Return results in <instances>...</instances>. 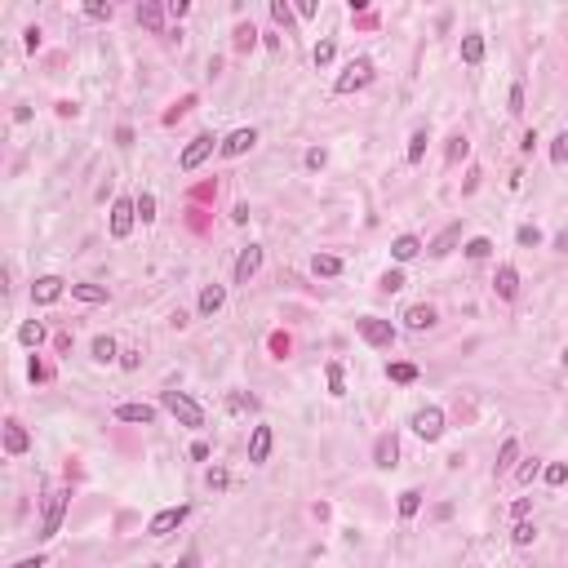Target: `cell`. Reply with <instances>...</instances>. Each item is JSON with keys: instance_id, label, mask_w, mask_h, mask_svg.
<instances>
[{"instance_id": "obj_35", "label": "cell", "mask_w": 568, "mask_h": 568, "mask_svg": "<svg viewBox=\"0 0 568 568\" xmlns=\"http://www.w3.org/2000/svg\"><path fill=\"white\" fill-rule=\"evenodd\" d=\"M311 58H316V67H329L333 58H337V45H333V40H320L316 49H311Z\"/></svg>"}, {"instance_id": "obj_28", "label": "cell", "mask_w": 568, "mask_h": 568, "mask_svg": "<svg viewBox=\"0 0 568 568\" xmlns=\"http://www.w3.org/2000/svg\"><path fill=\"white\" fill-rule=\"evenodd\" d=\"M489 253H493V240H489V236H475V240H466V258H470V262H484Z\"/></svg>"}, {"instance_id": "obj_9", "label": "cell", "mask_w": 568, "mask_h": 568, "mask_svg": "<svg viewBox=\"0 0 568 568\" xmlns=\"http://www.w3.org/2000/svg\"><path fill=\"white\" fill-rule=\"evenodd\" d=\"M191 515V506H164L160 515H151V524H147V533L151 537H169L174 528H183V519Z\"/></svg>"}, {"instance_id": "obj_21", "label": "cell", "mask_w": 568, "mask_h": 568, "mask_svg": "<svg viewBox=\"0 0 568 568\" xmlns=\"http://www.w3.org/2000/svg\"><path fill=\"white\" fill-rule=\"evenodd\" d=\"M462 63H466V67H479V63H484V36H475V31L462 36Z\"/></svg>"}, {"instance_id": "obj_8", "label": "cell", "mask_w": 568, "mask_h": 568, "mask_svg": "<svg viewBox=\"0 0 568 568\" xmlns=\"http://www.w3.org/2000/svg\"><path fill=\"white\" fill-rule=\"evenodd\" d=\"M67 289H71V284L63 280V275H40V280L31 284V302H36V307H54Z\"/></svg>"}, {"instance_id": "obj_47", "label": "cell", "mask_w": 568, "mask_h": 568, "mask_svg": "<svg viewBox=\"0 0 568 568\" xmlns=\"http://www.w3.org/2000/svg\"><path fill=\"white\" fill-rule=\"evenodd\" d=\"M324 160H329V151H324V147H311L307 151V169H324Z\"/></svg>"}, {"instance_id": "obj_58", "label": "cell", "mask_w": 568, "mask_h": 568, "mask_svg": "<svg viewBox=\"0 0 568 568\" xmlns=\"http://www.w3.org/2000/svg\"><path fill=\"white\" fill-rule=\"evenodd\" d=\"M54 112H58V116H63V120H67V116H76V112H80V107H76V102H58V107H54Z\"/></svg>"}, {"instance_id": "obj_30", "label": "cell", "mask_w": 568, "mask_h": 568, "mask_svg": "<svg viewBox=\"0 0 568 568\" xmlns=\"http://www.w3.org/2000/svg\"><path fill=\"white\" fill-rule=\"evenodd\" d=\"M427 129H417L413 138H408V164H422V155H427Z\"/></svg>"}, {"instance_id": "obj_56", "label": "cell", "mask_w": 568, "mask_h": 568, "mask_svg": "<svg viewBox=\"0 0 568 568\" xmlns=\"http://www.w3.org/2000/svg\"><path fill=\"white\" fill-rule=\"evenodd\" d=\"M178 568H200V555H196V551H187L183 560H178Z\"/></svg>"}, {"instance_id": "obj_54", "label": "cell", "mask_w": 568, "mask_h": 568, "mask_svg": "<svg viewBox=\"0 0 568 568\" xmlns=\"http://www.w3.org/2000/svg\"><path fill=\"white\" fill-rule=\"evenodd\" d=\"M120 369L134 373V369H138V351H120Z\"/></svg>"}, {"instance_id": "obj_10", "label": "cell", "mask_w": 568, "mask_h": 568, "mask_svg": "<svg viewBox=\"0 0 568 568\" xmlns=\"http://www.w3.org/2000/svg\"><path fill=\"white\" fill-rule=\"evenodd\" d=\"M253 142H258V129H236V134H227L222 138V151L227 160H236V155H245V151H253Z\"/></svg>"}, {"instance_id": "obj_5", "label": "cell", "mask_w": 568, "mask_h": 568, "mask_svg": "<svg viewBox=\"0 0 568 568\" xmlns=\"http://www.w3.org/2000/svg\"><path fill=\"white\" fill-rule=\"evenodd\" d=\"M213 147H222V142H217L213 134H196V138H191L187 147H183V155H178V169H183V174H191V169H200V164H204V160L213 155Z\"/></svg>"}, {"instance_id": "obj_23", "label": "cell", "mask_w": 568, "mask_h": 568, "mask_svg": "<svg viewBox=\"0 0 568 568\" xmlns=\"http://www.w3.org/2000/svg\"><path fill=\"white\" fill-rule=\"evenodd\" d=\"M71 298L89 302V307H98V302H107V289H102V284H71Z\"/></svg>"}, {"instance_id": "obj_13", "label": "cell", "mask_w": 568, "mask_h": 568, "mask_svg": "<svg viewBox=\"0 0 568 568\" xmlns=\"http://www.w3.org/2000/svg\"><path fill=\"white\" fill-rule=\"evenodd\" d=\"M267 457H271V427H253V435H249V462L262 466Z\"/></svg>"}, {"instance_id": "obj_32", "label": "cell", "mask_w": 568, "mask_h": 568, "mask_svg": "<svg viewBox=\"0 0 568 568\" xmlns=\"http://www.w3.org/2000/svg\"><path fill=\"white\" fill-rule=\"evenodd\" d=\"M253 45H258V27H253V22H240L236 27V49H253Z\"/></svg>"}, {"instance_id": "obj_40", "label": "cell", "mask_w": 568, "mask_h": 568, "mask_svg": "<svg viewBox=\"0 0 568 568\" xmlns=\"http://www.w3.org/2000/svg\"><path fill=\"white\" fill-rule=\"evenodd\" d=\"M515 240H519L524 249H537V245H542V231H537V227H519V231H515Z\"/></svg>"}, {"instance_id": "obj_24", "label": "cell", "mask_w": 568, "mask_h": 568, "mask_svg": "<svg viewBox=\"0 0 568 568\" xmlns=\"http://www.w3.org/2000/svg\"><path fill=\"white\" fill-rule=\"evenodd\" d=\"M120 351H116V337H93V360H98V364H112V360H116Z\"/></svg>"}, {"instance_id": "obj_38", "label": "cell", "mask_w": 568, "mask_h": 568, "mask_svg": "<svg viewBox=\"0 0 568 568\" xmlns=\"http://www.w3.org/2000/svg\"><path fill=\"white\" fill-rule=\"evenodd\" d=\"M329 395H346V378H342V364H329Z\"/></svg>"}, {"instance_id": "obj_7", "label": "cell", "mask_w": 568, "mask_h": 568, "mask_svg": "<svg viewBox=\"0 0 568 568\" xmlns=\"http://www.w3.org/2000/svg\"><path fill=\"white\" fill-rule=\"evenodd\" d=\"M134 222H138V204L129 200V196L112 200V236H116V240H125L129 231H134Z\"/></svg>"}, {"instance_id": "obj_19", "label": "cell", "mask_w": 568, "mask_h": 568, "mask_svg": "<svg viewBox=\"0 0 568 568\" xmlns=\"http://www.w3.org/2000/svg\"><path fill=\"white\" fill-rule=\"evenodd\" d=\"M395 457H400L395 435H378V444H373V462H378V466H395Z\"/></svg>"}, {"instance_id": "obj_4", "label": "cell", "mask_w": 568, "mask_h": 568, "mask_svg": "<svg viewBox=\"0 0 568 568\" xmlns=\"http://www.w3.org/2000/svg\"><path fill=\"white\" fill-rule=\"evenodd\" d=\"M355 329H360V337H364L369 346H378V351H391V346H395V324H391V320L360 316V320H355Z\"/></svg>"}, {"instance_id": "obj_1", "label": "cell", "mask_w": 568, "mask_h": 568, "mask_svg": "<svg viewBox=\"0 0 568 568\" xmlns=\"http://www.w3.org/2000/svg\"><path fill=\"white\" fill-rule=\"evenodd\" d=\"M160 408H164L169 417H178L183 427H191V431H200V427H204V408L191 400L187 391H160Z\"/></svg>"}, {"instance_id": "obj_42", "label": "cell", "mask_w": 568, "mask_h": 568, "mask_svg": "<svg viewBox=\"0 0 568 568\" xmlns=\"http://www.w3.org/2000/svg\"><path fill=\"white\" fill-rule=\"evenodd\" d=\"M506 112H511V116H519V112H524V84H511V98H506Z\"/></svg>"}, {"instance_id": "obj_51", "label": "cell", "mask_w": 568, "mask_h": 568, "mask_svg": "<svg viewBox=\"0 0 568 568\" xmlns=\"http://www.w3.org/2000/svg\"><path fill=\"white\" fill-rule=\"evenodd\" d=\"M27 373H31V382H45V378H49V369H45L40 360H31V364H27Z\"/></svg>"}, {"instance_id": "obj_16", "label": "cell", "mask_w": 568, "mask_h": 568, "mask_svg": "<svg viewBox=\"0 0 568 568\" xmlns=\"http://www.w3.org/2000/svg\"><path fill=\"white\" fill-rule=\"evenodd\" d=\"M227 307V289L222 284H204L200 289V316H217Z\"/></svg>"}, {"instance_id": "obj_14", "label": "cell", "mask_w": 568, "mask_h": 568, "mask_svg": "<svg viewBox=\"0 0 568 568\" xmlns=\"http://www.w3.org/2000/svg\"><path fill=\"white\" fill-rule=\"evenodd\" d=\"M457 240H462V222H449L440 236L431 240V258H449V253L457 249Z\"/></svg>"}, {"instance_id": "obj_59", "label": "cell", "mask_w": 568, "mask_h": 568, "mask_svg": "<svg viewBox=\"0 0 568 568\" xmlns=\"http://www.w3.org/2000/svg\"><path fill=\"white\" fill-rule=\"evenodd\" d=\"M191 457H196V462H204V457H209V444L196 440V444H191Z\"/></svg>"}, {"instance_id": "obj_31", "label": "cell", "mask_w": 568, "mask_h": 568, "mask_svg": "<svg viewBox=\"0 0 568 568\" xmlns=\"http://www.w3.org/2000/svg\"><path fill=\"white\" fill-rule=\"evenodd\" d=\"M515 457H519V440H506V444H502V453H498V475H506V470H511Z\"/></svg>"}, {"instance_id": "obj_44", "label": "cell", "mask_w": 568, "mask_h": 568, "mask_svg": "<svg viewBox=\"0 0 568 568\" xmlns=\"http://www.w3.org/2000/svg\"><path fill=\"white\" fill-rule=\"evenodd\" d=\"M271 18L280 22V27H289V22H293V9H289L284 0H271Z\"/></svg>"}, {"instance_id": "obj_57", "label": "cell", "mask_w": 568, "mask_h": 568, "mask_svg": "<svg viewBox=\"0 0 568 568\" xmlns=\"http://www.w3.org/2000/svg\"><path fill=\"white\" fill-rule=\"evenodd\" d=\"M14 568H45V560H40V555H27V560H18Z\"/></svg>"}, {"instance_id": "obj_43", "label": "cell", "mask_w": 568, "mask_h": 568, "mask_svg": "<svg viewBox=\"0 0 568 568\" xmlns=\"http://www.w3.org/2000/svg\"><path fill=\"white\" fill-rule=\"evenodd\" d=\"M404 284H408V280H404V271H386V275H382V289H386V293H400Z\"/></svg>"}, {"instance_id": "obj_45", "label": "cell", "mask_w": 568, "mask_h": 568, "mask_svg": "<svg viewBox=\"0 0 568 568\" xmlns=\"http://www.w3.org/2000/svg\"><path fill=\"white\" fill-rule=\"evenodd\" d=\"M537 470H542V466L533 462V457H528L524 466H515V479H519V484H533V475H537Z\"/></svg>"}, {"instance_id": "obj_3", "label": "cell", "mask_w": 568, "mask_h": 568, "mask_svg": "<svg viewBox=\"0 0 568 568\" xmlns=\"http://www.w3.org/2000/svg\"><path fill=\"white\" fill-rule=\"evenodd\" d=\"M67 498L71 493L67 489H54L49 498H45V515H40V542H49V537H58V528H63V515H67Z\"/></svg>"}, {"instance_id": "obj_36", "label": "cell", "mask_w": 568, "mask_h": 568, "mask_svg": "<svg viewBox=\"0 0 568 568\" xmlns=\"http://www.w3.org/2000/svg\"><path fill=\"white\" fill-rule=\"evenodd\" d=\"M533 537H537V528L528 524V519H519L515 533H511V542H515V546H533Z\"/></svg>"}, {"instance_id": "obj_6", "label": "cell", "mask_w": 568, "mask_h": 568, "mask_svg": "<svg viewBox=\"0 0 568 568\" xmlns=\"http://www.w3.org/2000/svg\"><path fill=\"white\" fill-rule=\"evenodd\" d=\"M413 435H417V440H427V444L440 440V435H444V408H435V404L417 408V413H413Z\"/></svg>"}, {"instance_id": "obj_18", "label": "cell", "mask_w": 568, "mask_h": 568, "mask_svg": "<svg viewBox=\"0 0 568 568\" xmlns=\"http://www.w3.org/2000/svg\"><path fill=\"white\" fill-rule=\"evenodd\" d=\"M116 417H120V422H138V427H151V422H155V408H151V404H116Z\"/></svg>"}, {"instance_id": "obj_53", "label": "cell", "mask_w": 568, "mask_h": 568, "mask_svg": "<svg viewBox=\"0 0 568 568\" xmlns=\"http://www.w3.org/2000/svg\"><path fill=\"white\" fill-rule=\"evenodd\" d=\"M528 511H533V502H528V498H519V502L511 506V515H515V519H528Z\"/></svg>"}, {"instance_id": "obj_39", "label": "cell", "mask_w": 568, "mask_h": 568, "mask_svg": "<svg viewBox=\"0 0 568 568\" xmlns=\"http://www.w3.org/2000/svg\"><path fill=\"white\" fill-rule=\"evenodd\" d=\"M134 204H138V217H142V222H151V217H155V196H151V191H142Z\"/></svg>"}, {"instance_id": "obj_12", "label": "cell", "mask_w": 568, "mask_h": 568, "mask_svg": "<svg viewBox=\"0 0 568 568\" xmlns=\"http://www.w3.org/2000/svg\"><path fill=\"white\" fill-rule=\"evenodd\" d=\"M258 267H262V249L258 245L240 249V258H236V284H249L253 275H258Z\"/></svg>"}, {"instance_id": "obj_34", "label": "cell", "mask_w": 568, "mask_h": 568, "mask_svg": "<svg viewBox=\"0 0 568 568\" xmlns=\"http://www.w3.org/2000/svg\"><path fill=\"white\" fill-rule=\"evenodd\" d=\"M542 479H546V484H551V489H560V484H564V479H568V462H551L546 470H542Z\"/></svg>"}, {"instance_id": "obj_52", "label": "cell", "mask_w": 568, "mask_h": 568, "mask_svg": "<svg viewBox=\"0 0 568 568\" xmlns=\"http://www.w3.org/2000/svg\"><path fill=\"white\" fill-rule=\"evenodd\" d=\"M22 36H27V40H22V45H27V49L36 54V49H40V27H27V31H22Z\"/></svg>"}, {"instance_id": "obj_2", "label": "cell", "mask_w": 568, "mask_h": 568, "mask_svg": "<svg viewBox=\"0 0 568 568\" xmlns=\"http://www.w3.org/2000/svg\"><path fill=\"white\" fill-rule=\"evenodd\" d=\"M373 76H378V71H373V58H351L346 71L333 80V93H355V89H364V84H373Z\"/></svg>"}, {"instance_id": "obj_33", "label": "cell", "mask_w": 568, "mask_h": 568, "mask_svg": "<svg viewBox=\"0 0 568 568\" xmlns=\"http://www.w3.org/2000/svg\"><path fill=\"white\" fill-rule=\"evenodd\" d=\"M551 164H555V169L568 164V134H555V142H551Z\"/></svg>"}, {"instance_id": "obj_25", "label": "cell", "mask_w": 568, "mask_h": 568, "mask_svg": "<svg viewBox=\"0 0 568 568\" xmlns=\"http://www.w3.org/2000/svg\"><path fill=\"white\" fill-rule=\"evenodd\" d=\"M138 22H142V27H151V31H160V22H164V9H160V5H151V0H147V5H138Z\"/></svg>"}, {"instance_id": "obj_20", "label": "cell", "mask_w": 568, "mask_h": 568, "mask_svg": "<svg viewBox=\"0 0 568 568\" xmlns=\"http://www.w3.org/2000/svg\"><path fill=\"white\" fill-rule=\"evenodd\" d=\"M422 253V240L417 236H395V245H391V258L395 262H413Z\"/></svg>"}, {"instance_id": "obj_50", "label": "cell", "mask_w": 568, "mask_h": 568, "mask_svg": "<svg viewBox=\"0 0 568 568\" xmlns=\"http://www.w3.org/2000/svg\"><path fill=\"white\" fill-rule=\"evenodd\" d=\"M84 14L98 18V22H107V18H112V5H84Z\"/></svg>"}, {"instance_id": "obj_22", "label": "cell", "mask_w": 568, "mask_h": 568, "mask_svg": "<svg viewBox=\"0 0 568 568\" xmlns=\"http://www.w3.org/2000/svg\"><path fill=\"white\" fill-rule=\"evenodd\" d=\"M311 271L324 275V280H333V275L342 271V258H333V253H316V258H311Z\"/></svg>"}, {"instance_id": "obj_55", "label": "cell", "mask_w": 568, "mask_h": 568, "mask_svg": "<svg viewBox=\"0 0 568 568\" xmlns=\"http://www.w3.org/2000/svg\"><path fill=\"white\" fill-rule=\"evenodd\" d=\"M533 147H537V134H533V129H528V134H524V138H519V151H524V155H528V151H533Z\"/></svg>"}, {"instance_id": "obj_41", "label": "cell", "mask_w": 568, "mask_h": 568, "mask_svg": "<svg viewBox=\"0 0 568 568\" xmlns=\"http://www.w3.org/2000/svg\"><path fill=\"white\" fill-rule=\"evenodd\" d=\"M253 404H258L253 395H240V391H236V395H227V408H231V413H249Z\"/></svg>"}, {"instance_id": "obj_46", "label": "cell", "mask_w": 568, "mask_h": 568, "mask_svg": "<svg viewBox=\"0 0 568 568\" xmlns=\"http://www.w3.org/2000/svg\"><path fill=\"white\" fill-rule=\"evenodd\" d=\"M164 14H169V18H187V14H191V5H187V0H169Z\"/></svg>"}, {"instance_id": "obj_37", "label": "cell", "mask_w": 568, "mask_h": 568, "mask_svg": "<svg viewBox=\"0 0 568 568\" xmlns=\"http://www.w3.org/2000/svg\"><path fill=\"white\" fill-rule=\"evenodd\" d=\"M386 378H391V382H417V364H391V369H386Z\"/></svg>"}, {"instance_id": "obj_29", "label": "cell", "mask_w": 568, "mask_h": 568, "mask_svg": "<svg viewBox=\"0 0 568 568\" xmlns=\"http://www.w3.org/2000/svg\"><path fill=\"white\" fill-rule=\"evenodd\" d=\"M466 151H470L466 134H453V138H449V151H444V160H449V164H457V160H466Z\"/></svg>"}, {"instance_id": "obj_27", "label": "cell", "mask_w": 568, "mask_h": 568, "mask_svg": "<svg viewBox=\"0 0 568 568\" xmlns=\"http://www.w3.org/2000/svg\"><path fill=\"white\" fill-rule=\"evenodd\" d=\"M417 511H422V493L417 489H404L400 493V519H413Z\"/></svg>"}, {"instance_id": "obj_48", "label": "cell", "mask_w": 568, "mask_h": 568, "mask_svg": "<svg viewBox=\"0 0 568 568\" xmlns=\"http://www.w3.org/2000/svg\"><path fill=\"white\" fill-rule=\"evenodd\" d=\"M204 484H209V489H227V470H222V466H213L209 475H204Z\"/></svg>"}, {"instance_id": "obj_49", "label": "cell", "mask_w": 568, "mask_h": 568, "mask_svg": "<svg viewBox=\"0 0 568 568\" xmlns=\"http://www.w3.org/2000/svg\"><path fill=\"white\" fill-rule=\"evenodd\" d=\"M271 351H275V360L289 355V337H284V333H271Z\"/></svg>"}, {"instance_id": "obj_15", "label": "cell", "mask_w": 568, "mask_h": 568, "mask_svg": "<svg viewBox=\"0 0 568 568\" xmlns=\"http://www.w3.org/2000/svg\"><path fill=\"white\" fill-rule=\"evenodd\" d=\"M435 307H427V302H417V307H408L404 311V329H413V333H422V329H435Z\"/></svg>"}, {"instance_id": "obj_11", "label": "cell", "mask_w": 568, "mask_h": 568, "mask_svg": "<svg viewBox=\"0 0 568 568\" xmlns=\"http://www.w3.org/2000/svg\"><path fill=\"white\" fill-rule=\"evenodd\" d=\"M27 449H31V435H27V427L9 417V422H5V453H9V457H22Z\"/></svg>"}, {"instance_id": "obj_17", "label": "cell", "mask_w": 568, "mask_h": 568, "mask_svg": "<svg viewBox=\"0 0 568 568\" xmlns=\"http://www.w3.org/2000/svg\"><path fill=\"white\" fill-rule=\"evenodd\" d=\"M493 289H498L502 302H515V293H519V271H515V267H498V280H493Z\"/></svg>"}, {"instance_id": "obj_26", "label": "cell", "mask_w": 568, "mask_h": 568, "mask_svg": "<svg viewBox=\"0 0 568 568\" xmlns=\"http://www.w3.org/2000/svg\"><path fill=\"white\" fill-rule=\"evenodd\" d=\"M18 342H22V346H40V342H45V324H40V320H27V324L18 329Z\"/></svg>"}]
</instances>
